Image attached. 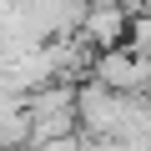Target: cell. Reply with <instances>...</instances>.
I'll use <instances>...</instances> for the list:
<instances>
[{
    "instance_id": "cell-1",
    "label": "cell",
    "mask_w": 151,
    "mask_h": 151,
    "mask_svg": "<svg viewBox=\"0 0 151 151\" xmlns=\"http://www.w3.org/2000/svg\"><path fill=\"white\" fill-rule=\"evenodd\" d=\"M126 25H131V15H126L121 5H96V10L81 15L76 40L91 45V50H116V45H126Z\"/></svg>"
},
{
    "instance_id": "cell-2",
    "label": "cell",
    "mask_w": 151,
    "mask_h": 151,
    "mask_svg": "<svg viewBox=\"0 0 151 151\" xmlns=\"http://www.w3.org/2000/svg\"><path fill=\"white\" fill-rule=\"evenodd\" d=\"M126 50L151 60V15H131V25H126Z\"/></svg>"
},
{
    "instance_id": "cell-4",
    "label": "cell",
    "mask_w": 151,
    "mask_h": 151,
    "mask_svg": "<svg viewBox=\"0 0 151 151\" xmlns=\"http://www.w3.org/2000/svg\"><path fill=\"white\" fill-rule=\"evenodd\" d=\"M81 10H96V5H121V0H76Z\"/></svg>"
},
{
    "instance_id": "cell-3",
    "label": "cell",
    "mask_w": 151,
    "mask_h": 151,
    "mask_svg": "<svg viewBox=\"0 0 151 151\" xmlns=\"http://www.w3.org/2000/svg\"><path fill=\"white\" fill-rule=\"evenodd\" d=\"M30 151H86V136L76 131V136H55V141H40V146H30Z\"/></svg>"
}]
</instances>
